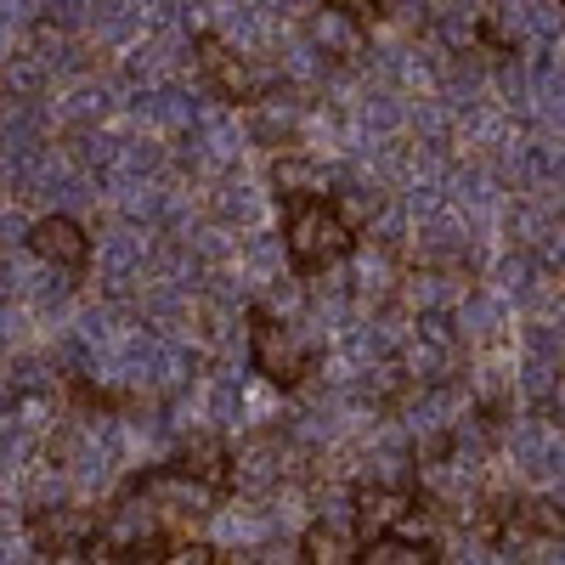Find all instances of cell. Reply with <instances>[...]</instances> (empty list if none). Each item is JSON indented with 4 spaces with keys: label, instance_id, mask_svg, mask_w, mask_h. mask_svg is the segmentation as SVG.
<instances>
[{
    "label": "cell",
    "instance_id": "1",
    "mask_svg": "<svg viewBox=\"0 0 565 565\" xmlns=\"http://www.w3.org/2000/svg\"><path fill=\"white\" fill-rule=\"evenodd\" d=\"M356 249V232L334 215V204H295L282 215V255L295 271H328Z\"/></svg>",
    "mask_w": 565,
    "mask_h": 565
},
{
    "label": "cell",
    "instance_id": "2",
    "mask_svg": "<svg viewBox=\"0 0 565 565\" xmlns=\"http://www.w3.org/2000/svg\"><path fill=\"white\" fill-rule=\"evenodd\" d=\"M249 362H255V373L266 385H277V391H300L306 380H311V367H317V356H311V345L295 334L282 317H271V311H249Z\"/></svg>",
    "mask_w": 565,
    "mask_h": 565
},
{
    "label": "cell",
    "instance_id": "3",
    "mask_svg": "<svg viewBox=\"0 0 565 565\" xmlns=\"http://www.w3.org/2000/svg\"><path fill=\"white\" fill-rule=\"evenodd\" d=\"M29 537L40 554L52 559H79L103 543V514H90L85 503H57V509H34Z\"/></svg>",
    "mask_w": 565,
    "mask_h": 565
},
{
    "label": "cell",
    "instance_id": "4",
    "mask_svg": "<svg viewBox=\"0 0 565 565\" xmlns=\"http://www.w3.org/2000/svg\"><path fill=\"white\" fill-rule=\"evenodd\" d=\"M193 52H199V68L210 74V85L221 90L226 103H238V108H260L266 97V74L244 57V52H232V45L221 34H193Z\"/></svg>",
    "mask_w": 565,
    "mask_h": 565
},
{
    "label": "cell",
    "instance_id": "5",
    "mask_svg": "<svg viewBox=\"0 0 565 565\" xmlns=\"http://www.w3.org/2000/svg\"><path fill=\"white\" fill-rule=\"evenodd\" d=\"M29 255L57 266V271H79L90 260V238H85V226L74 215H40L29 226Z\"/></svg>",
    "mask_w": 565,
    "mask_h": 565
},
{
    "label": "cell",
    "instance_id": "6",
    "mask_svg": "<svg viewBox=\"0 0 565 565\" xmlns=\"http://www.w3.org/2000/svg\"><path fill=\"white\" fill-rule=\"evenodd\" d=\"M407 514H413V492H402V487H362L356 492V514H351V532H356V543L391 537V532H402Z\"/></svg>",
    "mask_w": 565,
    "mask_h": 565
},
{
    "label": "cell",
    "instance_id": "7",
    "mask_svg": "<svg viewBox=\"0 0 565 565\" xmlns=\"http://www.w3.org/2000/svg\"><path fill=\"white\" fill-rule=\"evenodd\" d=\"M175 469L186 481H199L204 492H232V447L221 441V436H193V441H181V458H175Z\"/></svg>",
    "mask_w": 565,
    "mask_h": 565
},
{
    "label": "cell",
    "instance_id": "8",
    "mask_svg": "<svg viewBox=\"0 0 565 565\" xmlns=\"http://www.w3.org/2000/svg\"><path fill=\"white\" fill-rule=\"evenodd\" d=\"M356 565H441V548H436L430 537L391 532V537H373V543H362Z\"/></svg>",
    "mask_w": 565,
    "mask_h": 565
},
{
    "label": "cell",
    "instance_id": "9",
    "mask_svg": "<svg viewBox=\"0 0 565 565\" xmlns=\"http://www.w3.org/2000/svg\"><path fill=\"white\" fill-rule=\"evenodd\" d=\"M356 554H362L356 532L328 526V521H311L300 537V565H356Z\"/></svg>",
    "mask_w": 565,
    "mask_h": 565
},
{
    "label": "cell",
    "instance_id": "10",
    "mask_svg": "<svg viewBox=\"0 0 565 565\" xmlns=\"http://www.w3.org/2000/svg\"><path fill=\"white\" fill-rule=\"evenodd\" d=\"M271 175H277V186H282V199H289V210H295V204H328V199H334V186H328V175H322L317 164L295 159V153H282Z\"/></svg>",
    "mask_w": 565,
    "mask_h": 565
},
{
    "label": "cell",
    "instance_id": "11",
    "mask_svg": "<svg viewBox=\"0 0 565 565\" xmlns=\"http://www.w3.org/2000/svg\"><path fill=\"white\" fill-rule=\"evenodd\" d=\"M509 526H514V532H532V537H559V532H565V514H559V503L526 498V503L509 509Z\"/></svg>",
    "mask_w": 565,
    "mask_h": 565
},
{
    "label": "cell",
    "instance_id": "12",
    "mask_svg": "<svg viewBox=\"0 0 565 565\" xmlns=\"http://www.w3.org/2000/svg\"><path fill=\"white\" fill-rule=\"evenodd\" d=\"M407 362L413 367H436V380H447V373H452V334H447L441 322H430L418 334V345L407 351Z\"/></svg>",
    "mask_w": 565,
    "mask_h": 565
},
{
    "label": "cell",
    "instance_id": "13",
    "mask_svg": "<svg viewBox=\"0 0 565 565\" xmlns=\"http://www.w3.org/2000/svg\"><path fill=\"white\" fill-rule=\"evenodd\" d=\"M328 204H334V215H340V221H345V226L356 232V238H362V226H367V215L380 210V204H373V199L362 193V186H340V193L328 199Z\"/></svg>",
    "mask_w": 565,
    "mask_h": 565
},
{
    "label": "cell",
    "instance_id": "14",
    "mask_svg": "<svg viewBox=\"0 0 565 565\" xmlns=\"http://www.w3.org/2000/svg\"><path fill=\"white\" fill-rule=\"evenodd\" d=\"M159 565H226V559H221V548H210V543H181V548H170Z\"/></svg>",
    "mask_w": 565,
    "mask_h": 565
},
{
    "label": "cell",
    "instance_id": "15",
    "mask_svg": "<svg viewBox=\"0 0 565 565\" xmlns=\"http://www.w3.org/2000/svg\"><path fill=\"white\" fill-rule=\"evenodd\" d=\"M554 413L565 418V373H559V380H554Z\"/></svg>",
    "mask_w": 565,
    "mask_h": 565
}]
</instances>
